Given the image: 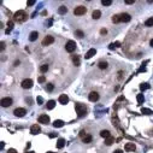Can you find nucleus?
I'll return each instance as SVG.
<instances>
[{"instance_id":"f257e3e1","label":"nucleus","mask_w":153,"mask_h":153,"mask_svg":"<svg viewBox=\"0 0 153 153\" xmlns=\"http://www.w3.org/2000/svg\"><path fill=\"white\" fill-rule=\"evenodd\" d=\"M75 109H76V113H77L78 117H85V116L87 115V107H86L83 104L77 102V104L75 105Z\"/></svg>"},{"instance_id":"f03ea898","label":"nucleus","mask_w":153,"mask_h":153,"mask_svg":"<svg viewBox=\"0 0 153 153\" xmlns=\"http://www.w3.org/2000/svg\"><path fill=\"white\" fill-rule=\"evenodd\" d=\"M27 13L23 11V10H19V11H17L15 15H13V19L16 21V22H24L26 19H27Z\"/></svg>"},{"instance_id":"7ed1b4c3","label":"nucleus","mask_w":153,"mask_h":153,"mask_svg":"<svg viewBox=\"0 0 153 153\" xmlns=\"http://www.w3.org/2000/svg\"><path fill=\"white\" fill-rule=\"evenodd\" d=\"M65 50H66L68 52L72 53V52L76 50V42H75V41H72V40L68 41V42H66V46H65Z\"/></svg>"},{"instance_id":"20e7f679","label":"nucleus","mask_w":153,"mask_h":153,"mask_svg":"<svg viewBox=\"0 0 153 153\" xmlns=\"http://www.w3.org/2000/svg\"><path fill=\"white\" fill-rule=\"evenodd\" d=\"M87 12V8L85 7V6H77L75 10H74V13L76 15V16H82V15H85Z\"/></svg>"},{"instance_id":"39448f33","label":"nucleus","mask_w":153,"mask_h":153,"mask_svg":"<svg viewBox=\"0 0 153 153\" xmlns=\"http://www.w3.org/2000/svg\"><path fill=\"white\" fill-rule=\"evenodd\" d=\"M21 86H22V88H24V89H29V88L33 87V81H31L30 78H26V80L22 81Z\"/></svg>"},{"instance_id":"423d86ee","label":"nucleus","mask_w":153,"mask_h":153,"mask_svg":"<svg viewBox=\"0 0 153 153\" xmlns=\"http://www.w3.org/2000/svg\"><path fill=\"white\" fill-rule=\"evenodd\" d=\"M12 99L11 98H8V96H6V98H2L1 99V106L2 107H8V106H11L12 105Z\"/></svg>"},{"instance_id":"0eeeda50","label":"nucleus","mask_w":153,"mask_h":153,"mask_svg":"<svg viewBox=\"0 0 153 153\" xmlns=\"http://www.w3.org/2000/svg\"><path fill=\"white\" fill-rule=\"evenodd\" d=\"M53 42H54V37L51 36V35H47V36L42 40V46H48V45H51V43H53Z\"/></svg>"},{"instance_id":"6e6552de","label":"nucleus","mask_w":153,"mask_h":153,"mask_svg":"<svg viewBox=\"0 0 153 153\" xmlns=\"http://www.w3.org/2000/svg\"><path fill=\"white\" fill-rule=\"evenodd\" d=\"M13 113H15V116H17V117H23V116L27 113V111H26V109H23V107H18V109H16V110L13 111Z\"/></svg>"},{"instance_id":"1a4fd4ad","label":"nucleus","mask_w":153,"mask_h":153,"mask_svg":"<svg viewBox=\"0 0 153 153\" xmlns=\"http://www.w3.org/2000/svg\"><path fill=\"white\" fill-rule=\"evenodd\" d=\"M124 148H125L127 152H134L136 150V146H135L134 142H128V144H125V147Z\"/></svg>"},{"instance_id":"9d476101","label":"nucleus","mask_w":153,"mask_h":153,"mask_svg":"<svg viewBox=\"0 0 153 153\" xmlns=\"http://www.w3.org/2000/svg\"><path fill=\"white\" fill-rule=\"evenodd\" d=\"M39 123H42V124H48L50 123V117L47 115H41L39 117Z\"/></svg>"},{"instance_id":"9b49d317","label":"nucleus","mask_w":153,"mask_h":153,"mask_svg":"<svg viewBox=\"0 0 153 153\" xmlns=\"http://www.w3.org/2000/svg\"><path fill=\"white\" fill-rule=\"evenodd\" d=\"M88 98H89V100H91V101L95 102V101H98V100H99V94H98L96 92H92V93H89Z\"/></svg>"},{"instance_id":"f8f14e48","label":"nucleus","mask_w":153,"mask_h":153,"mask_svg":"<svg viewBox=\"0 0 153 153\" xmlns=\"http://www.w3.org/2000/svg\"><path fill=\"white\" fill-rule=\"evenodd\" d=\"M41 131V129H40V127L37 125V124H34V125H31L30 128V133L33 135H36V134H39Z\"/></svg>"},{"instance_id":"ddd939ff","label":"nucleus","mask_w":153,"mask_h":153,"mask_svg":"<svg viewBox=\"0 0 153 153\" xmlns=\"http://www.w3.org/2000/svg\"><path fill=\"white\" fill-rule=\"evenodd\" d=\"M59 102H60L61 105H66L69 102V98H68L66 94H61L60 96H59Z\"/></svg>"},{"instance_id":"4468645a","label":"nucleus","mask_w":153,"mask_h":153,"mask_svg":"<svg viewBox=\"0 0 153 153\" xmlns=\"http://www.w3.org/2000/svg\"><path fill=\"white\" fill-rule=\"evenodd\" d=\"M130 19H131V16H130L129 13H122V15H121V22L127 23V22H129Z\"/></svg>"},{"instance_id":"2eb2a0df","label":"nucleus","mask_w":153,"mask_h":153,"mask_svg":"<svg viewBox=\"0 0 153 153\" xmlns=\"http://www.w3.org/2000/svg\"><path fill=\"white\" fill-rule=\"evenodd\" d=\"M95 53H96V50H95V48H91V50L86 53L85 58H86V59H91L93 56H95Z\"/></svg>"},{"instance_id":"dca6fc26","label":"nucleus","mask_w":153,"mask_h":153,"mask_svg":"<svg viewBox=\"0 0 153 153\" xmlns=\"http://www.w3.org/2000/svg\"><path fill=\"white\" fill-rule=\"evenodd\" d=\"M100 136L104 137V139H107V137L111 136V133H110L109 130H101V131H100Z\"/></svg>"},{"instance_id":"f3484780","label":"nucleus","mask_w":153,"mask_h":153,"mask_svg":"<svg viewBox=\"0 0 153 153\" xmlns=\"http://www.w3.org/2000/svg\"><path fill=\"white\" fill-rule=\"evenodd\" d=\"M53 127L54 128H61V127H64V122L60 121V119H56L53 122Z\"/></svg>"},{"instance_id":"a211bd4d","label":"nucleus","mask_w":153,"mask_h":153,"mask_svg":"<svg viewBox=\"0 0 153 153\" xmlns=\"http://www.w3.org/2000/svg\"><path fill=\"white\" fill-rule=\"evenodd\" d=\"M92 17L94 18V19H99V18L101 17V12H100L99 10H95V11H93Z\"/></svg>"},{"instance_id":"6ab92c4d","label":"nucleus","mask_w":153,"mask_h":153,"mask_svg":"<svg viewBox=\"0 0 153 153\" xmlns=\"http://www.w3.org/2000/svg\"><path fill=\"white\" fill-rule=\"evenodd\" d=\"M37 36H39V33L37 31H33V33H30V35H29V40L30 41H35L37 39Z\"/></svg>"},{"instance_id":"aec40b11","label":"nucleus","mask_w":153,"mask_h":153,"mask_svg":"<svg viewBox=\"0 0 153 153\" xmlns=\"http://www.w3.org/2000/svg\"><path fill=\"white\" fill-rule=\"evenodd\" d=\"M64 146H65V140H64V139H59V140L57 141V148L60 150V148H63Z\"/></svg>"},{"instance_id":"412c9836","label":"nucleus","mask_w":153,"mask_h":153,"mask_svg":"<svg viewBox=\"0 0 153 153\" xmlns=\"http://www.w3.org/2000/svg\"><path fill=\"white\" fill-rule=\"evenodd\" d=\"M113 142H115V137H112V136L105 139V145H107V146H111Z\"/></svg>"},{"instance_id":"4be33fe9","label":"nucleus","mask_w":153,"mask_h":153,"mask_svg":"<svg viewBox=\"0 0 153 153\" xmlns=\"http://www.w3.org/2000/svg\"><path fill=\"white\" fill-rule=\"evenodd\" d=\"M54 106H56V101H54V100H50V101L47 102V109H48V110H53Z\"/></svg>"},{"instance_id":"5701e85b","label":"nucleus","mask_w":153,"mask_h":153,"mask_svg":"<svg viewBox=\"0 0 153 153\" xmlns=\"http://www.w3.org/2000/svg\"><path fill=\"white\" fill-rule=\"evenodd\" d=\"M92 140H93L92 135H86V136L82 139V141H83L85 144H89V142H92Z\"/></svg>"},{"instance_id":"b1692460","label":"nucleus","mask_w":153,"mask_h":153,"mask_svg":"<svg viewBox=\"0 0 153 153\" xmlns=\"http://www.w3.org/2000/svg\"><path fill=\"white\" fill-rule=\"evenodd\" d=\"M58 12H59V15H65L68 12V7L66 6H60L58 8Z\"/></svg>"},{"instance_id":"393cba45","label":"nucleus","mask_w":153,"mask_h":153,"mask_svg":"<svg viewBox=\"0 0 153 153\" xmlns=\"http://www.w3.org/2000/svg\"><path fill=\"white\" fill-rule=\"evenodd\" d=\"M136 100H137V102H139V104H142V102L145 101V96H144V94H137Z\"/></svg>"},{"instance_id":"a878e982","label":"nucleus","mask_w":153,"mask_h":153,"mask_svg":"<svg viewBox=\"0 0 153 153\" xmlns=\"http://www.w3.org/2000/svg\"><path fill=\"white\" fill-rule=\"evenodd\" d=\"M141 112H142L144 115H152V113H153L152 110H150V109H146V107H142V109H141Z\"/></svg>"},{"instance_id":"bb28decb","label":"nucleus","mask_w":153,"mask_h":153,"mask_svg":"<svg viewBox=\"0 0 153 153\" xmlns=\"http://www.w3.org/2000/svg\"><path fill=\"white\" fill-rule=\"evenodd\" d=\"M72 61H74V64L76 66H78L80 65V57L78 56H72Z\"/></svg>"},{"instance_id":"cd10ccee","label":"nucleus","mask_w":153,"mask_h":153,"mask_svg":"<svg viewBox=\"0 0 153 153\" xmlns=\"http://www.w3.org/2000/svg\"><path fill=\"white\" fill-rule=\"evenodd\" d=\"M112 22H113V23H119V22H121V16H119V15H115V16L112 17Z\"/></svg>"},{"instance_id":"c85d7f7f","label":"nucleus","mask_w":153,"mask_h":153,"mask_svg":"<svg viewBox=\"0 0 153 153\" xmlns=\"http://www.w3.org/2000/svg\"><path fill=\"white\" fill-rule=\"evenodd\" d=\"M145 26H146V27H153V17L152 18H148V19L145 22Z\"/></svg>"},{"instance_id":"c756f323","label":"nucleus","mask_w":153,"mask_h":153,"mask_svg":"<svg viewBox=\"0 0 153 153\" xmlns=\"http://www.w3.org/2000/svg\"><path fill=\"white\" fill-rule=\"evenodd\" d=\"M98 66H99V69H106L107 68V63L106 61H100L98 64Z\"/></svg>"},{"instance_id":"7c9ffc66","label":"nucleus","mask_w":153,"mask_h":153,"mask_svg":"<svg viewBox=\"0 0 153 153\" xmlns=\"http://www.w3.org/2000/svg\"><path fill=\"white\" fill-rule=\"evenodd\" d=\"M140 89H141V91L150 89V85H148V83H142V85H140Z\"/></svg>"},{"instance_id":"2f4dec72","label":"nucleus","mask_w":153,"mask_h":153,"mask_svg":"<svg viewBox=\"0 0 153 153\" xmlns=\"http://www.w3.org/2000/svg\"><path fill=\"white\" fill-rule=\"evenodd\" d=\"M47 70H48V65H47V64H43V65L40 66V71H41V72H46Z\"/></svg>"},{"instance_id":"473e14b6","label":"nucleus","mask_w":153,"mask_h":153,"mask_svg":"<svg viewBox=\"0 0 153 153\" xmlns=\"http://www.w3.org/2000/svg\"><path fill=\"white\" fill-rule=\"evenodd\" d=\"M101 4H102L104 6H110V5L112 4V0H102Z\"/></svg>"},{"instance_id":"72a5a7b5","label":"nucleus","mask_w":153,"mask_h":153,"mask_svg":"<svg viewBox=\"0 0 153 153\" xmlns=\"http://www.w3.org/2000/svg\"><path fill=\"white\" fill-rule=\"evenodd\" d=\"M53 88H54V86H53L52 83H48V85L46 86V91H47V92H52Z\"/></svg>"},{"instance_id":"f704fd0d","label":"nucleus","mask_w":153,"mask_h":153,"mask_svg":"<svg viewBox=\"0 0 153 153\" xmlns=\"http://www.w3.org/2000/svg\"><path fill=\"white\" fill-rule=\"evenodd\" d=\"M75 34H76V36H77V37H80V39L85 36V34H83V31H82V30H76Z\"/></svg>"},{"instance_id":"c9c22d12","label":"nucleus","mask_w":153,"mask_h":153,"mask_svg":"<svg viewBox=\"0 0 153 153\" xmlns=\"http://www.w3.org/2000/svg\"><path fill=\"white\" fill-rule=\"evenodd\" d=\"M37 81H39L40 83H43V82L46 81V77H45V76H40V77L37 78Z\"/></svg>"},{"instance_id":"e433bc0d","label":"nucleus","mask_w":153,"mask_h":153,"mask_svg":"<svg viewBox=\"0 0 153 153\" xmlns=\"http://www.w3.org/2000/svg\"><path fill=\"white\" fill-rule=\"evenodd\" d=\"M36 101H37V104H39V105H42V102H43V99H42L41 96H37V98H36Z\"/></svg>"},{"instance_id":"4c0bfd02","label":"nucleus","mask_w":153,"mask_h":153,"mask_svg":"<svg viewBox=\"0 0 153 153\" xmlns=\"http://www.w3.org/2000/svg\"><path fill=\"white\" fill-rule=\"evenodd\" d=\"M86 135H87V134H86V131H85V130H81V131H80V136H81L82 139H83Z\"/></svg>"},{"instance_id":"58836bf2","label":"nucleus","mask_w":153,"mask_h":153,"mask_svg":"<svg viewBox=\"0 0 153 153\" xmlns=\"http://www.w3.org/2000/svg\"><path fill=\"white\" fill-rule=\"evenodd\" d=\"M7 27H8L10 29H12V28H13V22H12V21H10V22L7 23Z\"/></svg>"},{"instance_id":"ea45409f","label":"nucleus","mask_w":153,"mask_h":153,"mask_svg":"<svg viewBox=\"0 0 153 153\" xmlns=\"http://www.w3.org/2000/svg\"><path fill=\"white\" fill-rule=\"evenodd\" d=\"M34 4H35V0H30V1H28V2H27V5H28V6H33Z\"/></svg>"},{"instance_id":"a19ab883","label":"nucleus","mask_w":153,"mask_h":153,"mask_svg":"<svg viewBox=\"0 0 153 153\" xmlns=\"http://www.w3.org/2000/svg\"><path fill=\"white\" fill-rule=\"evenodd\" d=\"M0 46H1V47H0V48H1V51H4V50H5V42H4V41H1Z\"/></svg>"},{"instance_id":"79ce46f5","label":"nucleus","mask_w":153,"mask_h":153,"mask_svg":"<svg viewBox=\"0 0 153 153\" xmlns=\"http://www.w3.org/2000/svg\"><path fill=\"white\" fill-rule=\"evenodd\" d=\"M125 4H128V5H131V4H134V0H125Z\"/></svg>"},{"instance_id":"37998d69","label":"nucleus","mask_w":153,"mask_h":153,"mask_svg":"<svg viewBox=\"0 0 153 153\" xmlns=\"http://www.w3.org/2000/svg\"><path fill=\"white\" fill-rule=\"evenodd\" d=\"M100 34H101V35H105V34H107V30H106V29H101V30H100Z\"/></svg>"},{"instance_id":"c03bdc74","label":"nucleus","mask_w":153,"mask_h":153,"mask_svg":"<svg viewBox=\"0 0 153 153\" xmlns=\"http://www.w3.org/2000/svg\"><path fill=\"white\" fill-rule=\"evenodd\" d=\"M7 153H17V151H16V150H13V148H10V150L7 151Z\"/></svg>"},{"instance_id":"a18cd8bd","label":"nucleus","mask_w":153,"mask_h":153,"mask_svg":"<svg viewBox=\"0 0 153 153\" xmlns=\"http://www.w3.org/2000/svg\"><path fill=\"white\" fill-rule=\"evenodd\" d=\"M109 48H110V50H113V48H115V43H111V45L109 46Z\"/></svg>"},{"instance_id":"49530a36","label":"nucleus","mask_w":153,"mask_h":153,"mask_svg":"<svg viewBox=\"0 0 153 153\" xmlns=\"http://www.w3.org/2000/svg\"><path fill=\"white\" fill-rule=\"evenodd\" d=\"M11 31H12V29H10V28H7V29H6V31H5V33H6V34L8 35V34H10Z\"/></svg>"},{"instance_id":"de8ad7c7","label":"nucleus","mask_w":153,"mask_h":153,"mask_svg":"<svg viewBox=\"0 0 153 153\" xmlns=\"http://www.w3.org/2000/svg\"><path fill=\"white\" fill-rule=\"evenodd\" d=\"M122 71H119V72H118V78H119V80H121V78H122Z\"/></svg>"},{"instance_id":"09e8293b","label":"nucleus","mask_w":153,"mask_h":153,"mask_svg":"<svg viewBox=\"0 0 153 153\" xmlns=\"http://www.w3.org/2000/svg\"><path fill=\"white\" fill-rule=\"evenodd\" d=\"M18 65H19V61L16 60V61H15V66H18Z\"/></svg>"},{"instance_id":"8fccbe9b","label":"nucleus","mask_w":153,"mask_h":153,"mask_svg":"<svg viewBox=\"0 0 153 153\" xmlns=\"http://www.w3.org/2000/svg\"><path fill=\"white\" fill-rule=\"evenodd\" d=\"M113 153H123V152H122V151H121V150H117V151H115V152H113Z\"/></svg>"},{"instance_id":"3c124183","label":"nucleus","mask_w":153,"mask_h":153,"mask_svg":"<svg viewBox=\"0 0 153 153\" xmlns=\"http://www.w3.org/2000/svg\"><path fill=\"white\" fill-rule=\"evenodd\" d=\"M50 137H56V134H50Z\"/></svg>"},{"instance_id":"603ef678","label":"nucleus","mask_w":153,"mask_h":153,"mask_svg":"<svg viewBox=\"0 0 153 153\" xmlns=\"http://www.w3.org/2000/svg\"><path fill=\"white\" fill-rule=\"evenodd\" d=\"M150 45H151V46H152V47H153V39H152V40H151V41H150Z\"/></svg>"},{"instance_id":"864d4df0","label":"nucleus","mask_w":153,"mask_h":153,"mask_svg":"<svg viewBox=\"0 0 153 153\" xmlns=\"http://www.w3.org/2000/svg\"><path fill=\"white\" fill-rule=\"evenodd\" d=\"M47 153H56V152H51V151H50V152H47Z\"/></svg>"},{"instance_id":"5fc2aeb1","label":"nucleus","mask_w":153,"mask_h":153,"mask_svg":"<svg viewBox=\"0 0 153 153\" xmlns=\"http://www.w3.org/2000/svg\"><path fill=\"white\" fill-rule=\"evenodd\" d=\"M28 153H34V152H28Z\"/></svg>"}]
</instances>
